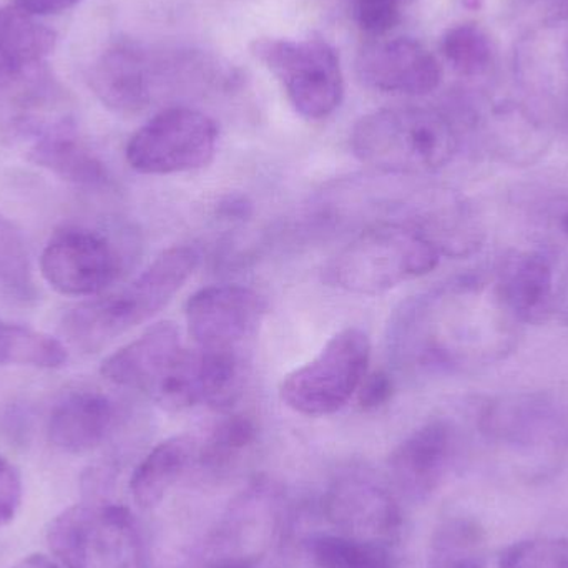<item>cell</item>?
<instances>
[{"instance_id": "1", "label": "cell", "mask_w": 568, "mask_h": 568, "mask_svg": "<svg viewBox=\"0 0 568 568\" xmlns=\"http://www.w3.org/2000/svg\"><path fill=\"white\" fill-rule=\"evenodd\" d=\"M199 260L190 246L166 250L133 282L70 310L60 331L77 349L99 353L159 314L195 273Z\"/></svg>"}, {"instance_id": "2", "label": "cell", "mask_w": 568, "mask_h": 568, "mask_svg": "<svg viewBox=\"0 0 568 568\" xmlns=\"http://www.w3.org/2000/svg\"><path fill=\"white\" fill-rule=\"evenodd\" d=\"M359 162L393 175H427L449 165L459 132L446 113L420 106L383 109L363 116L351 132Z\"/></svg>"}, {"instance_id": "3", "label": "cell", "mask_w": 568, "mask_h": 568, "mask_svg": "<svg viewBox=\"0 0 568 568\" xmlns=\"http://www.w3.org/2000/svg\"><path fill=\"white\" fill-rule=\"evenodd\" d=\"M439 252L403 223L377 222L354 236L327 262L323 280L353 294H379L429 275Z\"/></svg>"}, {"instance_id": "4", "label": "cell", "mask_w": 568, "mask_h": 568, "mask_svg": "<svg viewBox=\"0 0 568 568\" xmlns=\"http://www.w3.org/2000/svg\"><path fill=\"white\" fill-rule=\"evenodd\" d=\"M47 542L63 568H146L149 550L126 507L109 503L69 507L50 523Z\"/></svg>"}, {"instance_id": "5", "label": "cell", "mask_w": 568, "mask_h": 568, "mask_svg": "<svg viewBox=\"0 0 568 568\" xmlns=\"http://www.w3.org/2000/svg\"><path fill=\"white\" fill-rule=\"evenodd\" d=\"M252 53L282 83L291 105L307 120H323L339 109L343 70L336 49L321 37L273 39L252 43Z\"/></svg>"}, {"instance_id": "6", "label": "cell", "mask_w": 568, "mask_h": 568, "mask_svg": "<svg viewBox=\"0 0 568 568\" xmlns=\"http://www.w3.org/2000/svg\"><path fill=\"white\" fill-rule=\"evenodd\" d=\"M369 361L367 334L357 327L339 331L314 359L284 377L280 399L303 416H331L356 396L369 371Z\"/></svg>"}, {"instance_id": "7", "label": "cell", "mask_w": 568, "mask_h": 568, "mask_svg": "<svg viewBox=\"0 0 568 568\" xmlns=\"http://www.w3.org/2000/svg\"><path fill=\"white\" fill-rule=\"evenodd\" d=\"M216 145L215 120L189 106H170L136 130L125 156L143 175H175L210 165Z\"/></svg>"}, {"instance_id": "8", "label": "cell", "mask_w": 568, "mask_h": 568, "mask_svg": "<svg viewBox=\"0 0 568 568\" xmlns=\"http://www.w3.org/2000/svg\"><path fill=\"white\" fill-rule=\"evenodd\" d=\"M203 63L193 57L165 59L142 47L122 43L97 60L90 72V87L106 109L135 115L149 109L170 82Z\"/></svg>"}, {"instance_id": "9", "label": "cell", "mask_w": 568, "mask_h": 568, "mask_svg": "<svg viewBox=\"0 0 568 568\" xmlns=\"http://www.w3.org/2000/svg\"><path fill=\"white\" fill-rule=\"evenodd\" d=\"M119 243L102 230L65 226L43 248L40 272L45 282L67 296H100L125 270Z\"/></svg>"}, {"instance_id": "10", "label": "cell", "mask_w": 568, "mask_h": 568, "mask_svg": "<svg viewBox=\"0 0 568 568\" xmlns=\"http://www.w3.org/2000/svg\"><path fill=\"white\" fill-rule=\"evenodd\" d=\"M282 497L280 487L268 479L255 480L246 487L213 534L206 567H252L278 537Z\"/></svg>"}, {"instance_id": "11", "label": "cell", "mask_w": 568, "mask_h": 568, "mask_svg": "<svg viewBox=\"0 0 568 568\" xmlns=\"http://www.w3.org/2000/svg\"><path fill=\"white\" fill-rule=\"evenodd\" d=\"M323 510L337 534L354 539L390 544L399 539L403 513L396 496L373 476L353 470L327 487Z\"/></svg>"}, {"instance_id": "12", "label": "cell", "mask_w": 568, "mask_h": 568, "mask_svg": "<svg viewBox=\"0 0 568 568\" xmlns=\"http://www.w3.org/2000/svg\"><path fill=\"white\" fill-rule=\"evenodd\" d=\"M265 313V297L242 284L203 287L185 306L190 336L203 349L239 351L255 336Z\"/></svg>"}, {"instance_id": "13", "label": "cell", "mask_w": 568, "mask_h": 568, "mask_svg": "<svg viewBox=\"0 0 568 568\" xmlns=\"http://www.w3.org/2000/svg\"><path fill=\"white\" fill-rule=\"evenodd\" d=\"M356 73L364 85L393 95H427L443 80L439 60L409 37L367 42L357 53Z\"/></svg>"}, {"instance_id": "14", "label": "cell", "mask_w": 568, "mask_h": 568, "mask_svg": "<svg viewBox=\"0 0 568 568\" xmlns=\"http://www.w3.org/2000/svg\"><path fill=\"white\" fill-rule=\"evenodd\" d=\"M454 434L449 424L433 420L407 436L390 454V483L410 503L429 499L449 473Z\"/></svg>"}, {"instance_id": "15", "label": "cell", "mask_w": 568, "mask_h": 568, "mask_svg": "<svg viewBox=\"0 0 568 568\" xmlns=\"http://www.w3.org/2000/svg\"><path fill=\"white\" fill-rule=\"evenodd\" d=\"M185 347L172 321L153 324L142 336L110 354L100 373L115 386L152 397Z\"/></svg>"}, {"instance_id": "16", "label": "cell", "mask_w": 568, "mask_h": 568, "mask_svg": "<svg viewBox=\"0 0 568 568\" xmlns=\"http://www.w3.org/2000/svg\"><path fill=\"white\" fill-rule=\"evenodd\" d=\"M115 403L99 390H75L53 407L49 417L50 444L67 454H85L102 446L115 429Z\"/></svg>"}, {"instance_id": "17", "label": "cell", "mask_w": 568, "mask_h": 568, "mask_svg": "<svg viewBox=\"0 0 568 568\" xmlns=\"http://www.w3.org/2000/svg\"><path fill=\"white\" fill-rule=\"evenodd\" d=\"M496 291L507 313L524 324H542L556 313V280L540 253H516L504 262Z\"/></svg>"}, {"instance_id": "18", "label": "cell", "mask_w": 568, "mask_h": 568, "mask_svg": "<svg viewBox=\"0 0 568 568\" xmlns=\"http://www.w3.org/2000/svg\"><path fill=\"white\" fill-rule=\"evenodd\" d=\"M27 160L82 189H105L110 185L109 170L83 145L73 120L59 123L30 142Z\"/></svg>"}, {"instance_id": "19", "label": "cell", "mask_w": 568, "mask_h": 568, "mask_svg": "<svg viewBox=\"0 0 568 568\" xmlns=\"http://www.w3.org/2000/svg\"><path fill=\"white\" fill-rule=\"evenodd\" d=\"M483 423L487 433L514 443L568 433L567 410L546 394H523L490 404Z\"/></svg>"}, {"instance_id": "20", "label": "cell", "mask_w": 568, "mask_h": 568, "mask_svg": "<svg viewBox=\"0 0 568 568\" xmlns=\"http://www.w3.org/2000/svg\"><path fill=\"white\" fill-rule=\"evenodd\" d=\"M57 45L55 30L19 9L0 10V87L47 65Z\"/></svg>"}, {"instance_id": "21", "label": "cell", "mask_w": 568, "mask_h": 568, "mask_svg": "<svg viewBox=\"0 0 568 568\" xmlns=\"http://www.w3.org/2000/svg\"><path fill=\"white\" fill-rule=\"evenodd\" d=\"M200 444L190 436H175L153 447L130 477L129 489L136 506L153 509L175 484L199 463Z\"/></svg>"}, {"instance_id": "22", "label": "cell", "mask_w": 568, "mask_h": 568, "mask_svg": "<svg viewBox=\"0 0 568 568\" xmlns=\"http://www.w3.org/2000/svg\"><path fill=\"white\" fill-rule=\"evenodd\" d=\"M306 549L313 568H396L390 544L321 534L307 542Z\"/></svg>"}, {"instance_id": "23", "label": "cell", "mask_w": 568, "mask_h": 568, "mask_svg": "<svg viewBox=\"0 0 568 568\" xmlns=\"http://www.w3.org/2000/svg\"><path fill=\"white\" fill-rule=\"evenodd\" d=\"M67 361L69 353L55 337L0 320V366L59 369Z\"/></svg>"}, {"instance_id": "24", "label": "cell", "mask_w": 568, "mask_h": 568, "mask_svg": "<svg viewBox=\"0 0 568 568\" xmlns=\"http://www.w3.org/2000/svg\"><path fill=\"white\" fill-rule=\"evenodd\" d=\"M196 353L202 404L213 409H230L243 387V363L239 351L196 347Z\"/></svg>"}, {"instance_id": "25", "label": "cell", "mask_w": 568, "mask_h": 568, "mask_svg": "<svg viewBox=\"0 0 568 568\" xmlns=\"http://www.w3.org/2000/svg\"><path fill=\"white\" fill-rule=\"evenodd\" d=\"M427 568H487L483 530L466 519H454L437 530Z\"/></svg>"}, {"instance_id": "26", "label": "cell", "mask_w": 568, "mask_h": 568, "mask_svg": "<svg viewBox=\"0 0 568 568\" xmlns=\"http://www.w3.org/2000/svg\"><path fill=\"white\" fill-rule=\"evenodd\" d=\"M0 287L20 303L37 300L36 280L26 240L16 225L0 215Z\"/></svg>"}, {"instance_id": "27", "label": "cell", "mask_w": 568, "mask_h": 568, "mask_svg": "<svg viewBox=\"0 0 568 568\" xmlns=\"http://www.w3.org/2000/svg\"><path fill=\"white\" fill-rule=\"evenodd\" d=\"M256 437L258 427L253 417L246 414H232L216 424L209 439L200 446L199 464L209 469L229 466L255 443Z\"/></svg>"}, {"instance_id": "28", "label": "cell", "mask_w": 568, "mask_h": 568, "mask_svg": "<svg viewBox=\"0 0 568 568\" xmlns=\"http://www.w3.org/2000/svg\"><path fill=\"white\" fill-rule=\"evenodd\" d=\"M440 49L453 69L464 77L483 75L493 62L489 37L476 23H460L447 30Z\"/></svg>"}, {"instance_id": "29", "label": "cell", "mask_w": 568, "mask_h": 568, "mask_svg": "<svg viewBox=\"0 0 568 568\" xmlns=\"http://www.w3.org/2000/svg\"><path fill=\"white\" fill-rule=\"evenodd\" d=\"M499 568H568V537L513 544L500 554Z\"/></svg>"}, {"instance_id": "30", "label": "cell", "mask_w": 568, "mask_h": 568, "mask_svg": "<svg viewBox=\"0 0 568 568\" xmlns=\"http://www.w3.org/2000/svg\"><path fill=\"white\" fill-rule=\"evenodd\" d=\"M410 0H353L349 10L363 32L374 39L386 37L403 20Z\"/></svg>"}, {"instance_id": "31", "label": "cell", "mask_w": 568, "mask_h": 568, "mask_svg": "<svg viewBox=\"0 0 568 568\" xmlns=\"http://www.w3.org/2000/svg\"><path fill=\"white\" fill-rule=\"evenodd\" d=\"M530 220L546 245L568 252V195L544 200L536 206Z\"/></svg>"}, {"instance_id": "32", "label": "cell", "mask_w": 568, "mask_h": 568, "mask_svg": "<svg viewBox=\"0 0 568 568\" xmlns=\"http://www.w3.org/2000/svg\"><path fill=\"white\" fill-rule=\"evenodd\" d=\"M23 486L19 469L0 456V527L16 519L22 504Z\"/></svg>"}, {"instance_id": "33", "label": "cell", "mask_w": 568, "mask_h": 568, "mask_svg": "<svg viewBox=\"0 0 568 568\" xmlns=\"http://www.w3.org/2000/svg\"><path fill=\"white\" fill-rule=\"evenodd\" d=\"M394 390H396V387H394V379L389 374L384 373V371H377L373 374L367 373L359 390H357V403H359L361 409L364 410L381 409L393 399Z\"/></svg>"}, {"instance_id": "34", "label": "cell", "mask_w": 568, "mask_h": 568, "mask_svg": "<svg viewBox=\"0 0 568 568\" xmlns=\"http://www.w3.org/2000/svg\"><path fill=\"white\" fill-rule=\"evenodd\" d=\"M79 2L80 0H13V6L32 16L43 17L65 12Z\"/></svg>"}, {"instance_id": "35", "label": "cell", "mask_w": 568, "mask_h": 568, "mask_svg": "<svg viewBox=\"0 0 568 568\" xmlns=\"http://www.w3.org/2000/svg\"><path fill=\"white\" fill-rule=\"evenodd\" d=\"M10 568H63L62 564L59 560L50 559L47 556H40V554H36V556L26 557V559L17 562L16 566Z\"/></svg>"}, {"instance_id": "36", "label": "cell", "mask_w": 568, "mask_h": 568, "mask_svg": "<svg viewBox=\"0 0 568 568\" xmlns=\"http://www.w3.org/2000/svg\"><path fill=\"white\" fill-rule=\"evenodd\" d=\"M556 313H559L560 320L568 324V272L556 291Z\"/></svg>"}, {"instance_id": "37", "label": "cell", "mask_w": 568, "mask_h": 568, "mask_svg": "<svg viewBox=\"0 0 568 568\" xmlns=\"http://www.w3.org/2000/svg\"><path fill=\"white\" fill-rule=\"evenodd\" d=\"M480 2H483V0H464V3H466V7H469V9H479Z\"/></svg>"}, {"instance_id": "38", "label": "cell", "mask_w": 568, "mask_h": 568, "mask_svg": "<svg viewBox=\"0 0 568 568\" xmlns=\"http://www.w3.org/2000/svg\"><path fill=\"white\" fill-rule=\"evenodd\" d=\"M206 568H252V567H239V566H213Z\"/></svg>"}, {"instance_id": "39", "label": "cell", "mask_w": 568, "mask_h": 568, "mask_svg": "<svg viewBox=\"0 0 568 568\" xmlns=\"http://www.w3.org/2000/svg\"><path fill=\"white\" fill-rule=\"evenodd\" d=\"M333 2L347 3V7H351V2H353V0H333Z\"/></svg>"}]
</instances>
